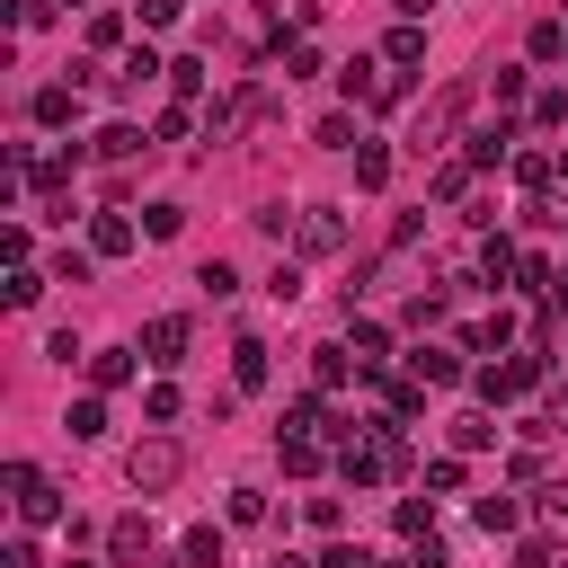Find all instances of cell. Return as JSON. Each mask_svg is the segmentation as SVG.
<instances>
[{
	"label": "cell",
	"mask_w": 568,
	"mask_h": 568,
	"mask_svg": "<svg viewBox=\"0 0 568 568\" xmlns=\"http://www.w3.org/2000/svg\"><path fill=\"white\" fill-rule=\"evenodd\" d=\"M408 470V444H399V417H373L355 444H337V479L346 488H390Z\"/></svg>",
	"instance_id": "cell-1"
},
{
	"label": "cell",
	"mask_w": 568,
	"mask_h": 568,
	"mask_svg": "<svg viewBox=\"0 0 568 568\" xmlns=\"http://www.w3.org/2000/svg\"><path fill=\"white\" fill-rule=\"evenodd\" d=\"M550 382V355L541 346H524V355H506V364H479L470 373V390H479V408H515L524 390H541Z\"/></svg>",
	"instance_id": "cell-2"
},
{
	"label": "cell",
	"mask_w": 568,
	"mask_h": 568,
	"mask_svg": "<svg viewBox=\"0 0 568 568\" xmlns=\"http://www.w3.org/2000/svg\"><path fill=\"white\" fill-rule=\"evenodd\" d=\"M178 470H186V453H178V435H142V444L124 453V479H133L142 497H160V488H178Z\"/></svg>",
	"instance_id": "cell-3"
},
{
	"label": "cell",
	"mask_w": 568,
	"mask_h": 568,
	"mask_svg": "<svg viewBox=\"0 0 568 568\" xmlns=\"http://www.w3.org/2000/svg\"><path fill=\"white\" fill-rule=\"evenodd\" d=\"M0 479H9V506H18V524H53V515H62V497H53V479H44L36 462H9Z\"/></svg>",
	"instance_id": "cell-4"
},
{
	"label": "cell",
	"mask_w": 568,
	"mask_h": 568,
	"mask_svg": "<svg viewBox=\"0 0 568 568\" xmlns=\"http://www.w3.org/2000/svg\"><path fill=\"white\" fill-rule=\"evenodd\" d=\"M293 240H302L311 257H337V248H346V213H337V204H302V213H293Z\"/></svg>",
	"instance_id": "cell-5"
},
{
	"label": "cell",
	"mask_w": 568,
	"mask_h": 568,
	"mask_svg": "<svg viewBox=\"0 0 568 568\" xmlns=\"http://www.w3.org/2000/svg\"><path fill=\"white\" fill-rule=\"evenodd\" d=\"M142 364H160V373H178V364H186V320H178V311L142 320Z\"/></svg>",
	"instance_id": "cell-6"
},
{
	"label": "cell",
	"mask_w": 568,
	"mask_h": 568,
	"mask_svg": "<svg viewBox=\"0 0 568 568\" xmlns=\"http://www.w3.org/2000/svg\"><path fill=\"white\" fill-rule=\"evenodd\" d=\"M515 142H524V133L497 115V124H470V133H462V160H470V169H497V160H515Z\"/></svg>",
	"instance_id": "cell-7"
},
{
	"label": "cell",
	"mask_w": 568,
	"mask_h": 568,
	"mask_svg": "<svg viewBox=\"0 0 568 568\" xmlns=\"http://www.w3.org/2000/svg\"><path fill=\"white\" fill-rule=\"evenodd\" d=\"M160 71H169V62H160V53H151V44H133V53H124V62H115V71H106V89H115V98H142V89H151V80H160Z\"/></svg>",
	"instance_id": "cell-8"
},
{
	"label": "cell",
	"mask_w": 568,
	"mask_h": 568,
	"mask_svg": "<svg viewBox=\"0 0 568 568\" xmlns=\"http://www.w3.org/2000/svg\"><path fill=\"white\" fill-rule=\"evenodd\" d=\"M36 124H44V133L80 124V80H44V89H36Z\"/></svg>",
	"instance_id": "cell-9"
},
{
	"label": "cell",
	"mask_w": 568,
	"mask_h": 568,
	"mask_svg": "<svg viewBox=\"0 0 568 568\" xmlns=\"http://www.w3.org/2000/svg\"><path fill=\"white\" fill-rule=\"evenodd\" d=\"M515 275H524V248H515L506 231H488V240H479V275H470V284H515Z\"/></svg>",
	"instance_id": "cell-10"
},
{
	"label": "cell",
	"mask_w": 568,
	"mask_h": 568,
	"mask_svg": "<svg viewBox=\"0 0 568 568\" xmlns=\"http://www.w3.org/2000/svg\"><path fill=\"white\" fill-rule=\"evenodd\" d=\"M382 62H390V71H417V62H426V27H417V18H399V27L382 36Z\"/></svg>",
	"instance_id": "cell-11"
},
{
	"label": "cell",
	"mask_w": 568,
	"mask_h": 568,
	"mask_svg": "<svg viewBox=\"0 0 568 568\" xmlns=\"http://www.w3.org/2000/svg\"><path fill=\"white\" fill-rule=\"evenodd\" d=\"M89 248H98V257H124V248H133V213H115V204L89 213Z\"/></svg>",
	"instance_id": "cell-12"
},
{
	"label": "cell",
	"mask_w": 568,
	"mask_h": 568,
	"mask_svg": "<svg viewBox=\"0 0 568 568\" xmlns=\"http://www.w3.org/2000/svg\"><path fill=\"white\" fill-rule=\"evenodd\" d=\"M133 355H142V346H98V355H89V390H124V382H133Z\"/></svg>",
	"instance_id": "cell-13"
},
{
	"label": "cell",
	"mask_w": 568,
	"mask_h": 568,
	"mask_svg": "<svg viewBox=\"0 0 568 568\" xmlns=\"http://www.w3.org/2000/svg\"><path fill=\"white\" fill-rule=\"evenodd\" d=\"M106 550H115L124 568H133V559H151V515H115V524H106Z\"/></svg>",
	"instance_id": "cell-14"
},
{
	"label": "cell",
	"mask_w": 568,
	"mask_h": 568,
	"mask_svg": "<svg viewBox=\"0 0 568 568\" xmlns=\"http://www.w3.org/2000/svg\"><path fill=\"white\" fill-rule=\"evenodd\" d=\"M275 462H284L293 479H311V470L328 462V444H320V435H275Z\"/></svg>",
	"instance_id": "cell-15"
},
{
	"label": "cell",
	"mask_w": 568,
	"mask_h": 568,
	"mask_svg": "<svg viewBox=\"0 0 568 568\" xmlns=\"http://www.w3.org/2000/svg\"><path fill=\"white\" fill-rule=\"evenodd\" d=\"M266 373H275V364H266V346H257V337H240V346H231V382H240V390H266Z\"/></svg>",
	"instance_id": "cell-16"
},
{
	"label": "cell",
	"mask_w": 568,
	"mask_h": 568,
	"mask_svg": "<svg viewBox=\"0 0 568 568\" xmlns=\"http://www.w3.org/2000/svg\"><path fill=\"white\" fill-rule=\"evenodd\" d=\"M470 524H479V532H515V524H524V497H506V488H497V497H479V506H470Z\"/></svg>",
	"instance_id": "cell-17"
},
{
	"label": "cell",
	"mask_w": 568,
	"mask_h": 568,
	"mask_svg": "<svg viewBox=\"0 0 568 568\" xmlns=\"http://www.w3.org/2000/svg\"><path fill=\"white\" fill-rule=\"evenodd\" d=\"M417 382H462V346H417Z\"/></svg>",
	"instance_id": "cell-18"
},
{
	"label": "cell",
	"mask_w": 568,
	"mask_h": 568,
	"mask_svg": "<svg viewBox=\"0 0 568 568\" xmlns=\"http://www.w3.org/2000/svg\"><path fill=\"white\" fill-rule=\"evenodd\" d=\"M470 178H479V169H470V160L453 151V160L435 169V204H462V195H470Z\"/></svg>",
	"instance_id": "cell-19"
},
{
	"label": "cell",
	"mask_w": 568,
	"mask_h": 568,
	"mask_svg": "<svg viewBox=\"0 0 568 568\" xmlns=\"http://www.w3.org/2000/svg\"><path fill=\"white\" fill-rule=\"evenodd\" d=\"M382 355H390V328H382V320H355V364L382 373Z\"/></svg>",
	"instance_id": "cell-20"
},
{
	"label": "cell",
	"mask_w": 568,
	"mask_h": 568,
	"mask_svg": "<svg viewBox=\"0 0 568 568\" xmlns=\"http://www.w3.org/2000/svg\"><path fill=\"white\" fill-rule=\"evenodd\" d=\"M346 364H355L346 346H311V382H320V390H346Z\"/></svg>",
	"instance_id": "cell-21"
},
{
	"label": "cell",
	"mask_w": 568,
	"mask_h": 568,
	"mask_svg": "<svg viewBox=\"0 0 568 568\" xmlns=\"http://www.w3.org/2000/svg\"><path fill=\"white\" fill-rule=\"evenodd\" d=\"M497 444V426H488V408H470V417H453V453H488Z\"/></svg>",
	"instance_id": "cell-22"
},
{
	"label": "cell",
	"mask_w": 568,
	"mask_h": 568,
	"mask_svg": "<svg viewBox=\"0 0 568 568\" xmlns=\"http://www.w3.org/2000/svg\"><path fill=\"white\" fill-rule=\"evenodd\" d=\"M178 559H186V568H222V532H213V524H195V532L178 541Z\"/></svg>",
	"instance_id": "cell-23"
},
{
	"label": "cell",
	"mask_w": 568,
	"mask_h": 568,
	"mask_svg": "<svg viewBox=\"0 0 568 568\" xmlns=\"http://www.w3.org/2000/svg\"><path fill=\"white\" fill-rule=\"evenodd\" d=\"M532 515H541V532H568V479L532 488Z\"/></svg>",
	"instance_id": "cell-24"
},
{
	"label": "cell",
	"mask_w": 568,
	"mask_h": 568,
	"mask_svg": "<svg viewBox=\"0 0 568 568\" xmlns=\"http://www.w3.org/2000/svg\"><path fill=\"white\" fill-rule=\"evenodd\" d=\"M151 133H160V142H186V133H195V98H169V106H160V124H151Z\"/></svg>",
	"instance_id": "cell-25"
},
{
	"label": "cell",
	"mask_w": 568,
	"mask_h": 568,
	"mask_svg": "<svg viewBox=\"0 0 568 568\" xmlns=\"http://www.w3.org/2000/svg\"><path fill=\"white\" fill-rule=\"evenodd\" d=\"M89 151H98V160H133V151H142V124H106Z\"/></svg>",
	"instance_id": "cell-26"
},
{
	"label": "cell",
	"mask_w": 568,
	"mask_h": 568,
	"mask_svg": "<svg viewBox=\"0 0 568 568\" xmlns=\"http://www.w3.org/2000/svg\"><path fill=\"white\" fill-rule=\"evenodd\" d=\"M390 178V142H355V186H382Z\"/></svg>",
	"instance_id": "cell-27"
},
{
	"label": "cell",
	"mask_w": 568,
	"mask_h": 568,
	"mask_svg": "<svg viewBox=\"0 0 568 568\" xmlns=\"http://www.w3.org/2000/svg\"><path fill=\"white\" fill-rule=\"evenodd\" d=\"M44 284H53V275H36V266H9V311H36V302H44Z\"/></svg>",
	"instance_id": "cell-28"
},
{
	"label": "cell",
	"mask_w": 568,
	"mask_h": 568,
	"mask_svg": "<svg viewBox=\"0 0 568 568\" xmlns=\"http://www.w3.org/2000/svg\"><path fill=\"white\" fill-rule=\"evenodd\" d=\"M399 541H435V506L426 497H399Z\"/></svg>",
	"instance_id": "cell-29"
},
{
	"label": "cell",
	"mask_w": 568,
	"mask_h": 568,
	"mask_svg": "<svg viewBox=\"0 0 568 568\" xmlns=\"http://www.w3.org/2000/svg\"><path fill=\"white\" fill-rule=\"evenodd\" d=\"M541 435H568V382L559 373L541 382Z\"/></svg>",
	"instance_id": "cell-30"
},
{
	"label": "cell",
	"mask_w": 568,
	"mask_h": 568,
	"mask_svg": "<svg viewBox=\"0 0 568 568\" xmlns=\"http://www.w3.org/2000/svg\"><path fill=\"white\" fill-rule=\"evenodd\" d=\"M204 80H213V71H204L195 53H178V62H169V89H178V98H204Z\"/></svg>",
	"instance_id": "cell-31"
},
{
	"label": "cell",
	"mask_w": 568,
	"mask_h": 568,
	"mask_svg": "<svg viewBox=\"0 0 568 568\" xmlns=\"http://www.w3.org/2000/svg\"><path fill=\"white\" fill-rule=\"evenodd\" d=\"M506 169H515V178H524V186H550V178H559V160H550V151H515V160H506Z\"/></svg>",
	"instance_id": "cell-32"
},
{
	"label": "cell",
	"mask_w": 568,
	"mask_h": 568,
	"mask_svg": "<svg viewBox=\"0 0 568 568\" xmlns=\"http://www.w3.org/2000/svg\"><path fill=\"white\" fill-rule=\"evenodd\" d=\"M532 53L559 62V53H568V18H541V27H532Z\"/></svg>",
	"instance_id": "cell-33"
},
{
	"label": "cell",
	"mask_w": 568,
	"mask_h": 568,
	"mask_svg": "<svg viewBox=\"0 0 568 568\" xmlns=\"http://www.w3.org/2000/svg\"><path fill=\"white\" fill-rule=\"evenodd\" d=\"M311 71H320V44L293 36V44H284V80H311Z\"/></svg>",
	"instance_id": "cell-34"
},
{
	"label": "cell",
	"mask_w": 568,
	"mask_h": 568,
	"mask_svg": "<svg viewBox=\"0 0 568 568\" xmlns=\"http://www.w3.org/2000/svg\"><path fill=\"white\" fill-rule=\"evenodd\" d=\"M532 124L559 133V124H568V89H532Z\"/></svg>",
	"instance_id": "cell-35"
},
{
	"label": "cell",
	"mask_w": 568,
	"mask_h": 568,
	"mask_svg": "<svg viewBox=\"0 0 568 568\" xmlns=\"http://www.w3.org/2000/svg\"><path fill=\"white\" fill-rule=\"evenodd\" d=\"M89 257L98 248H53V284H89Z\"/></svg>",
	"instance_id": "cell-36"
},
{
	"label": "cell",
	"mask_w": 568,
	"mask_h": 568,
	"mask_svg": "<svg viewBox=\"0 0 568 568\" xmlns=\"http://www.w3.org/2000/svg\"><path fill=\"white\" fill-rule=\"evenodd\" d=\"M195 284H204V293H213V302H231V293H240V275H231V266H222V257H204V266H195Z\"/></svg>",
	"instance_id": "cell-37"
},
{
	"label": "cell",
	"mask_w": 568,
	"mask_h": 568,
	"mask_svg": "<svg viewBox=\"0 0 568 568\" xmlns=\"http://www.w3.org/2000/svg\"><path fill=\"white\" fill-rule=\"evenodd\" d=\"M142 417H151V426H178V390L151 382V390H142Z\"/></svg>",
	"instance_id": "cell-38"
},
{
	"label": "cell",
	"mask_w": 568,
	"mask_h": 568,
	"mask_svg": "<svg viewBox=\"0 0 568 568\" xmlns=\"http://www.w3.org/2000/svg\"><path fill=\"white\" fill-rule=\"evenodd\" d=\"M62 426L89 444V435H106V408H98V399H71V417H62Z\"/></svg>",
	"instance_id": "cell-39"
},
{
	"label": "cell",
	"mask_w": 568,
	"mask_h": 568,
	"mask_svg": "<svg viewBox=\"0 0 568 568\" xmlns=\"http://www.w3.org/2000/svg\"><path fill=\"white\" fill-rule=\"evenodd\" d=\"M320 568H382V559H373L364 541H328V550H320Z\"/></svg>",
	"instance_id": "cell-40"
},
{
	"label": "cell",
	"mask_w": 568,
	"mask_h": 568,
	"mask_svg": "<svg viewBox=\"0 0 568 568\" xmlns=\"http://www.w3.org/2000/svg\"><path fill=\"white\" fill-rule=\"evenodd\" d=\"M311 142H328V151H355V142H364V133H355V124H346V115H320V133H311Z\"/></svg>",
	"instance_id": "cell-41"
},
{
	"label": "cell",
	"mask_w": 568,
	"mask_h": 568,
	"mask_svg": "<svg viewBox=\"0 0 568 568\" xmlns=\"http://www.w3.org/2000/svg\"><path fill=\"white\" fill-rule=\"evenodd\" d=\"M178 222H186L178 204H142V231H151V240H178Z\"/></svg>",
	"instance_id": "cell-42"
},
{
	"label": "cell",
	"mask_w": 568,
	"mask_h": 568,
	"mask_svg": "<svg viewBox=\"0 0 568 568\" xmlns=\"http://www.w3.org/2000/svg\"><path fill=\"white\" fill-rule=\"evenodd\" d=\"M426 488H435V497H453V488H462V453H444V462H426Z\"/></svg>",
	"instance_id": "cell-43"
},
{
	"label": "cell",
	"mask_w": 568,
	"mask_h": 568,
	"mask_svg": "<svg viewBox=\"0 0 568 568\" xmlns=\"http://www.w3.org/2000/svg\"><path fill=\"white\" fill-rule=\"evenodd\" d=\"M231 524H266V488H231Z\"/></svg>",
	"instance_id": "cell-44"
},
{
	"label": "cell",
	"mask_w": 568,
	"mask_h": 568,
	"mask_svg": "<svg viewBox=\"0 0 568 568\" xmlns=\"http://www.w3.org/2000/svg\"><path fill=\"white\" fill-rule=\"evenodd\" d=\"M302 515H311V532H337V524H346V506H337V497H302Z\"/></svg>",
	"instance_id": "cell-45"
},
{
	"label": "cell",
	"mask_w": 568,
	"mask_h": 568,
	"mask_svg": "<svg viewBox=\"0 0 568 568\" xmlns=\"http://www.w3.org/2000/svg\"><path fill=\"white\" fill-rule=\"evenodd\" d=\"M488 98H497V115H506V106H524V71H497V80H488Z\"/></svg>",
	"instance_id": "cell-46"
},
{
	"label": "cell",
	"mask_w": 568,
	"mask_h": 568,
	"mask_svg": "<svg viewBox=\"0 0 568 568\" xmlns=\"http://www.w3.org/2000/svg\"><path fill=\"white\" fill-rule=\"evenodd\" d=\"M0 568H44V559H36V541H27V532H9V541H0Z\"/></svg>",
	"instance_id": "cell-47"
},
{
	"label": "cell",
	"mask_w": 568,
	"mask_h": 568,
	"mask_svg": "<svg viewBox=\"0 0 568 568\" xmlns=\"http://www.w3.org/2000/svg\"><path fill=\"white\" fill-rule=\"evenodd\" d=\"M515 568H559V541H550V532H541V541H524V550H515Z\"/></svg>",
	"instance_id": "cell-48"
},
{
	"label": "cell",
	"mask_w": 568,
	"mask_h": 568,
	"mask_svg": "<svg viewBox=\"0 0 568 568\" xmlns=\"http://www.w3.org/2000/svg\"><path fill=\"white\" fill-rule=\"evenodd\" d=\"M53 9H62V0H9V18H18V27H44Z\"/></svg>",
	"instance_id": "cell-49"
},
{
	"label": "cell",
	"mask_w": 568,
	"mask_h": 568,
	"mask_svg": "<svg viewBox=\"0 0 568 568\" xmlns=\"http://www.w3.org/2000/svg\"><path fill=\"white\" fill-rule=\"evenodd\" d=\"M390 568H444V541H408V559H390Z\"/></svg>",
	"instance_id": "cell-50"
},
{
	"label": "cell",
	"mask_w": 568,
	"mask_h": 568,
	"mask_svg": "<svg viewBox=\"0 0 568 568\" xmlns=\"http://www.w3.org/2000/svg\"><path fill=\"white\" fill-rule=\"evenodd\" d=\"M178 9L186 0H142V27H178Z\"/></svg>",
	"instance_id": "cell-51"
},
{
	"label": "cell",
	"mask_w": 568,
	"mask_h": 568,
	"mask_svg": "<svg viewBox=\"0 0 568 568\" xmlns=\"http://www.w3.org/2000/svg\"><path fill=\"white\" fill-rule=\"evenodd\" d=\"M266 568H320V559H302V550H275V559H266Z\"/></svg>",
	"instance_id": "cell-52"
},
{
	"label": "cell",
	"mask_w": 568,
	"mask_h": 568,
	"mask_svg": "<svg viewBox=\"0 0 568 568\" xmlns=\"http://www.w3.org/2000/svg\"><path fill=\"white\" fill-rule=\"evenodd\" d=\"M390 9H399V18H426V9H435V0H390Z\"/></svg>",
	"instance_id": "cell-53"
},
{
	"label": "cell",
	"mask_w": 568,
	"mask_h": 568,
	"mask_svg": "<svg viewBox=\"0 0 568 568\" xmlns=\"http://www.w3.org/2000/svg\"><path fill=\"white\" fill-rule=\"evenodd\" d=\"M550 302H568V257H559V293H550Z\"/></svg>",
	"instance_id": "cell-54"
},
{
	"label": "cell",
	"mask_w": 568,
	"mask_h": 568,
	"mask_svg": "<svg viewBox=\"0 0 568 568\" xmlns=\"http://www.w3.org/2000/svg\"><path fill=\"white\" fill-rule=\"evenodd\" d=\"M62 568H98V559H62Z\"/></svg>",
	"instance_id": "cell-55"
},
{
	"label": "cell",
	"mask_w": 568,
	"mask_h": 568,
	"mask_svg": "<svg viewBox=\"0 0 568 568\" xmlns=\"http://www.w3.org/2000/svg\"><path fill=\"white\" fill-rule=\"evenodd\" d=\"M559 178H568V151H559Z\"/></svg>",
	"instance_id": "cell-56"
},
{
	"label": "cell",
	"mask_w": 568,
	"mask_h": 568,
	"mask_svg": "<svg viewBox=\"0 0 568 568\" xmlns=\"http://www.w3.org/2000/svg\"><path fill=\"white\" fill-rule=\"evenodd\" d=\"M62 9H89V0H62Z\"/></svg>",
	"instance_id": "cell-57"
},
{
	"label": "cell",
	"mask_w": 568,
	"mask_h": 568,
	"mask_svg": "<svg viewBox=\"0 0 568 568\" xmlns=\"http://www.w3.org/2000/svg\"><path fill=\"white\" fill-rule=\"evenodd\" d=\"M178 568H186V559H178Z\"/></svg>",
	"instance_id": "cell-58"
}]
</instances>
